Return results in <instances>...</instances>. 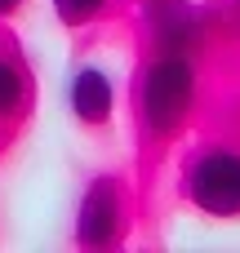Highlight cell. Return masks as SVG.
Instances as JSON below:
<instances>
[{"instance_id": "obj_1", "label": "cell", "mask_w": 240, "mask_h": 253, "mask_svg": "<svg viewBox=\"0 0 240 253\" xmlns=\"http://www.w3.org/2000/svg\"><path fill=\"white\" fill-rule=\"evenodd\" d=\"M196 107V67L178 49H160L138 76V120L151 138H174Z\"/></svg>"}, {"instance_id": "obj_2", "label": "cell", "mask_w": 240, "mask_h": 253, "mask_svg": "<svg viewBox=\"0 0 240 253\" xmlns=\"http://www.w3.org/2000/svg\"><path fill=\"white\" fill-rule=\"evenodd\" d=\"M187 200L209 218H240V151L214 147L187 165Z\"/></svg>"}, {"instance_id": "obj_3", "label": "cell", "mask_w": 240, "mask_h": 253, "mask_svg": "<svg viewBox=\"0 0 240 253\" xmlns=\"http://www.w3.org/2000/svg\"><path fill=\"white\" fill-rule=\"evenodd\" d=\"M125 231V196L116 178H94L76 205V245L80 249H111Z\"/></svg>"}, {"instance_id": "obj_4", "label": "cell", "mask_w": 240, "mask_h": 253, "mask_svg": "<svg viewBox=\"0 0 240 253\" xmlns=\"http://www.w3.org/2000/svg\"><path fill=\"white\" fill-rule=\"evenodd\" d=\"M67 102H71V116H76L85 129L111 125V116H116V80H111V71L98 67V62H80V67L71 71Z\"/></svg>"}, {"instance_id": "obj_5", "label": "cell", "mask_w": 240, "mask_h": 253, "mask_svg": "<svg viewBox=\"0 0 240 253\" xmlns=\"http://www.w3.org/2000/svg\"><path fill=\"white\" fill-rule=\"evenodd\" d=\"M31 107V71L27 62L0 40V125L22 120Z\"/></svg>"}, {"instance_id": "obj_6", "label": "cell", "mask_w": 240, "mask_h": 253, "mask_svg": "<svg viewBox=\"0 0 240 253\" xmlns=\"http://www.w3.org/2000/svg\"><path fill=\"white\" fill-rule=\"evenodd\" d=\"M147 13H151V31H156V44L160 49H187V40H192V13H187V4L183 0H151L147 4Z\"/></svg>"}, {"instance_id": "obj_7", "label": "cell", "mask_w": 240, "mask_h": 253, "mask_svg": "<svg viewBox=\"0 0 240 253\" xmlns=\"http://www.w3.org/2000/svg\"><path fill=\"white\" fill-rule=\"evenodd\" d=\"M49 4H53V18H58L62 27H89L94 18L107 13L111 0H49Z\"/></svg>"}, {"instance_id": "obj_8", "label": "cell", "mask_w": 240, "mask_h": 253, "mask_svg": "<svg viewBox=\"0 0 240 253\" xmlns=\"http://www.w3.org/2000/svg\"><path fill=\"white\" fill-rule=\"evenodd\" d=\"M27 0H0V18H9V13H18Z\"/></svg>"}]
</instances>
